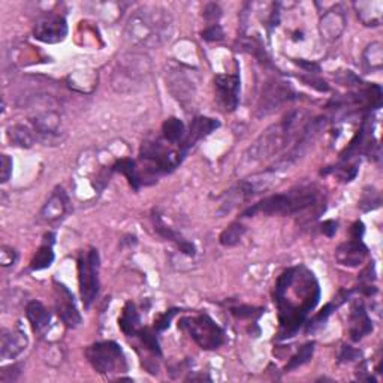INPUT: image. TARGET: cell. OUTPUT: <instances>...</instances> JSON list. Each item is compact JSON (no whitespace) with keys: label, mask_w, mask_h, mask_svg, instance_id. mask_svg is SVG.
<instances>
[{"label":"cell","mask_w":383,"mask_h":383,"mask_svg":"<svg viewBox=\"0 0 383 383\" xmlns=\"http://www.w3.org/2000/svg\"><path fill=\"white\" fill-rule=\"evenodd\" d=\"M222 17V9L216 4H208L204 8V18L207 21H217Z\"/></svg>","instance_id":"f35d334b"},{"label":"cell","mask_w":383,"mask_h":383,"mask_svg":"<svg viewBox=\"0 0 383 383\" xmlns=\"http://www.w3.org/2000/svg\"><path fill=\"white\" fill-rule=\"evenodd\" d=\"M166 87L177 101L184 105L195 96L193 81L183 68H176L166 72Z\"/></svg>","instance_id":"2e32d148"},{"label":"cell","mask_w":383,"mask_h":383,"mask_svg":"<svg viewBox=\"0 0 383 383\" xmlns=\"http://www.w3.org/2000/svg\"><path fill=\"white\" fill-rule=\"evenodd\" d=\"M295 97V92L285 81L279 80H271L266 81L265 86L262 89V95L259 97L258 108H257V116L258 117H265L273 114L274 111H277L281 105H285L286 102L292 101Z\"/></svg>","instance_id":"9c48e42d"},{"label":"cell","mask_w":383,"mask_h":383,"mask_svg":"<svg viewBox=\"0 0 383 383\" xmlns=\"http://www.w3.org/2000/svg\"><path fill=\"white\" fill-rule=\"evenodd\" d=\"M201 36L207 42H217V41H222L225 38V33L219 24H212V26L207 27V29L201 33Z\"/></svg>","instance_id":"836d02e7"},{"label":"cell","mask_w":383,"mask_h":383,"mask_svg":"<svg viewBox=\"0 0 383 383\" xmlns=\"http://www.w3.org/2000/svg\"><path fill=\"white\" fill-rule=\"evenodd\" d=\"M162 135L163 139L168 141L169 144L180 146L181 141L186 136V129H184V123L177 117H169L162 124Z\"/></svg>","instance_id":"484cf974"},{"label":"cell","mask_w":383,"mask_h":383,"mask_svg":"<svg viewBox=\"0 0 383 383\" xmlns=\"http://www.w3.org/2000/svg\"><path fill=\"white\" fill-rule=\"evenodd\" d=\"M241 80L238 74H220L215 78L216 99L225 112H234L239 104Z\"/></svg>","instance_id":"7c38bea8"},{"label":"cell","mask_w":383,"mask_h":383,"mask_svg":"<svg viewBox=\"0 0 383 383\" xmlns=\"http://www.w3.org/2000/svg\"><path fill=\"white\" fill-rule=\"evenodd\" d=\"M33 36L44 44H59L68 36V23L65 17L50 14L36 23Z\"/></svg>","instance_id":"4fadbf2b"},{"label":"cell","mask_w":383,"mask_h":383,"mask_svg":"<svg viewBox=\"0 0 383 383\" xmlns=\"http://www.w3.org/2000/svg\"><path fill=\"white\" fill-rule=\"evenodd\" d=\"M111 171L122 173L127 178V181H129V184H131V186L135 190H139V188L143 186V184H141L139 173H138V165H136L135 161H132L129 158L119 159L114 165L111 166Z\"/></svg>","instance_id":"d4e9b609"},{"label":"cell","mask_w":383,"mask_h":383,"mask_svg":"<svg viewBox=\"0 0 383 383\" xmlns=\"http://www.w3.org/2000/svg\"><path fill=\"white\" fill-rule=\"evenodd\" d=\"M318 200L319 192L315 188L293 189L285 193H277L264 198L262 201L244 210L243 217L257 216L259 212L268 216H291L315 207Z\"/></svg>","instance_id":"277c9868"},{"label":"cell","mask_w":383,"mask_h":383,"mask_svg":"<svg viewBox=\"0 0 383 383\" xmlns=\"http://www.w3.org/2000/svg\"><path fill=\"white\" fill-rule=\"evenodd\" d=\"M53 285H54V306L59 318L68 328H77V326L81 325L82 318L77 308L72 292L58 280H54Z\"/></svg>","instance_id":"8fae6325"},{"label":"cell","mask_w":383,"mask_h":383,"mask_svg":"<svg viewBox=\"0 0 383 383\" xmlns=\"http://www.w3.org/2000/svg\"><path fill=\"white\" fill-rule=\"evenodd\" d=\"M362 234H364V225L361 222H357L352 226V237L353 239H361Z\"/></svg>","instance_id":"b9f144b4"},{"label":"cell","mask_w":383,"mask_h":383,"mask_svg":"<svg viewBox=\"0 0 383 383\" xmlns=\"http://www.w3.org/2000/svg\"><path fill=\"white\" fill-rule=\"evenodd\" d=\"M86 357L99 374L124 373L127 370L126 357L116 342H101L87 347Z\"/></svg>","instance_id":"52a82bcc"},{"label":"cell","mask_w":383,"mask_h":383,"mask_svg":"<svg viewBox=\"0 0 383 383\" xmlns=\"http://www.w3.org/2000/svg\"><path fill=\"white\" fill-rule=\"evenodd\" d=\"M21 374V367L20 365H11L5 367L2 372H0V382L2 383H9L16 382Z\"/></svg>","instance_id":"e575fe53"},{"label":"cell","mask_w":383,"mask_h":383,"mask_svg":"<svg viewBox=\"0 0 383 383\" xmlns=\"http://www.w3.org/2000/svg\"><path fill=\"white\" fill-rule=\"evenodd\" d=\"M17 252L14 250L12 247H8V246H4L2 249H0V264H2V266H11L17 262Z\"/></svg>","instance_id":"8d00e7d4"},{"label":"cell","mask_w":383,"mask_h":383,"mask_svg":"<svg viewBox=\"0 0 383 383\" xmlns=\"http://www.w3.org/2000/svg\"><path fill=\"white\" fill-rule=\"evenodd\" d=\"M69 211V198L63 188H55L45 205L42 207L39 217L45 223H58L66 217Z\"/></svg>","instance_id":"e0dca14e"},{"label":"cell","mask_w":383,"mask_h":383,"mask_svg":"<svg viewBox=\"0 0 383 383\" xmlns=\"http://www.w3.org/2000/svg\"><path fill=\"white\" fill-rule=\"evenodd\" d=\"M173 35V17L161 6L136 9L124 27V39L136 48H158Z\"/></svg>","instance_id":"7a4b0ae2"},{"label":"cell","mask_w":383,"mask_h":383,"mask_svg":"<svg viewBox=\"0 0 383 383\" xmlns=\"http://www.w3.org/2000/svg\"><path fill=\"white\" fill-rule=\"evenodd\" d=\"M380 193L374 188H367L360 200V208L362 211H372L380 207Z\"/></svg>","instance_id":"4dcf8cb0"},{"label":"cell","mask_w":383,"mask_h":383,"mask_svg":"<svg viewBox=\"0 0 383 383\" xmlns=\"http://www.w3.org/2000/svg\"><path fill=\"white\" fill-rule=\"evenodd\" d=\"M362 60H364V65L368 70H373V72H377V70H380L383 68V45H382V42H372V44L364 50Z\"/></svg>","instance_id":"4316f807"},{"label":"cell","mask_w":383,"mask_h":383,"mask_svg":"<svg viewBox=\"0 0 383 383\" xmlns=\"http://www.w3.org/2000/svg\"><path fill=\"white\" fill-rule=\"evenodd\" d=\"M0 166H2L0 168V181L6 183L12 176V159L8 154L0 156Z\"/></svg>","instance_id":"d590c367"},{"label":"cell","mask_w":383,"mask_h":383,"mask_svg":"<svg viewBox=\"0 0 383 383\" xmlns=\"http://www.w3.org/2000/svg\"><path fill=\"white\" fill-rule=\"evenodd\" d=\"M119 326L120 330L123 331L124 335L127 337H134L138 335L139 330H141V318L136 311V307L134 303H126L123 313L119 319Z\"/></svg>","instance_id":"603a6c76"},{"label":"cell","mask_w":383,"mask_h":383,"mask_svg":"<svg viewBox=\"0 0 383 383\" xmlns=\"http://www.w3.org/2000/svg\"><path fill=\"white\" fill-rule=\"evenodd\" d=\"M368 257V249L361 239H350L340 244L335 250V259L340 265L349 268L360 266Z\"/></svg>","instance_id":"ffe728a7"},{"label":"cell","mask_w":383,"mask_h":383,"mask_svg":"<svg viewBox=\"0 0 383 383\" xmlns=\"http://www.w3.org/2000/svg\"><path fill=\"white\" fill-rule=\"evenodd\" d=\"M219 126H220V123L216 122V120H212V119L196 117L190 124L189 132H186V136H184V139L180 143V146H178L180 150L184 154H188V151L196 143H200L201 139L208 136L211 132H215Z\"/></svg>","instance_id":"d6986e66"},{"label":"cell","mask_w":383,"mask_h":383,"mask_svg":"<svg viewBox=\"0 0 383 383\" xmlns=\"http://www.w3.org/2000/svg\"><path fill=\"white\" fill-rule=\"evenodd\" d=\"M99 252L89 249L78 257V283L82 304L89 308L99 293Z\"/></svg>","instance_id":"ba28073f"},{"label":"cell","mask_w":383,"mask_h":383,"mask_svg":"<svg viewBox=\"0 0 383 383\" xmlns=\"http://www.w3.org/2000/svg\"><path fill=\"white\" fill-rule=\"evenodd\" d=\"M347 24L345 9L342 6H334L325 12L319 21V33L326 42H335L343 35Z\"/></svg>","instance_id":"9a60e30c"},{"label":"cell","mask_w":383,"mask_h":383,"mask_svg":"<svg viewBox=\"0 0 383 383\" xmlns=\"http://www.w3.org/2000/svg\"><path fill=\"white\" fill-rule=\"evenodd\" d=\"M246 226L239 222L231 223L228 228H226L222 235H220V244L225 247H232L237 246L241 239H243L246 234Z\"/></svg>","instance_id":"f1b7e54d"},{"label":"cell","mask_w":383,"mask_h":383,"mask_svg":"<svg viewBox=\"0 0 383 383\" xmlns=\"http://www.w3.org/2000/svg\"><path fill=\"white\" fill-rule=\"evenodd\" d=\"M26 316L29 319L35 333L45 331L51 322V313L41 301H31L27 304Z\"/></svg>","instance_id":"7402d4cb"},{"label":"cell","mask_w":383,"mask_h":383,"mask_svg":"<svg viewBox=\"0 0 383 383\" xmlns=\"http://www.w3.org/2000/svg\"><path fill=\"white\" fill-rule=\"evenodd\" d=\"M313 353H315V342H310V343L304 345L300 349V352L293 355V357L289 360V362L285 367V370L292 372V370H296L298 367L307 364L311 358H313Z\"/></svg>","instance_id":"f546056e"},{"label":"cell","mask_w":383,"mask_h":383,"mask_svg":"<svg viewBox=\"0 0 383 383\" xmlns=\"http://www.w3.org/2000/svg\"><path fill=\"white\" fill-rule=\"evenodd\" d=\"M303 112L292 111L280 123L268 127L265 132L249 147L244 153V158L241 161V166H252L265 159L273 158L285 149L295 134L296 124L301 122Z\"/></svg>","instance_id":"3957f363"},{"label":"cell","mask_w":383,"mask_h":383,"mask_svg":"<svg viewBox=\"0 0 383 383\" xmlns=\"http://www.w3.org/2000/svg\"><path fill=\"white\" fill-rule=\"evenodd\" d=\"M349 322V335L352 342H360V340H362L365 335L373 331V322L367 313L364 303L360 300L352 303Z\"/></svg>","instance_id":"ac0fdd59"},{"label":"cell","mask_w":383,"mask_h":383,"mask_svg":"<svg viewBox=\"0 0 383 383\" xmlns=\"http://www.w3.org/2000/svg\"><path fill=\"white\" fill-rule=\"evenodd\" d=\"M33 131L36 136L44 143L48 144H58L62 143V122L60 114L54 108H48L44 111H39L36 116L32 117Z\"/></svg>","instance_id":"30bf717a"},{"label":"cell","mask_w":383,"mask_h":383,"mask_svg":"<svg viewBox=\"0 0 383 383\" xmlns=\"http://www.w3.org/2000/svg\"><path fill=\"white\" fill-rule=\"evenodd\" d=\"M361 357V352L353 349L350 346H343L342 347V352H340L338 355V361L340 362H352L355 360H358Z\"/></svg>","instance_id":"74e56055"},{"label":"cell","mask_w":383,"mask_h":383,"mask_svg":"<svg viewBox=\"0 0 383 383\" xmlns=\"http://www.w3.org/2000/svg\"><path fill=\"white\" fill-rule=\"evenodd\" d=\"M178 328L204 350H216L225 343V333L208 315L186 316L180 319Z\"/></svg>","instance_id":"8992f818"},{"label":"cell","mask_w":383,"mask_h":383,"mask_svg":"<svg viewBox=\"0 0 383 383\" xmlns=\"http://www.w3.org/2000/svg\"><path fill=\"white\" fill-rule=\"evenodd\" d=\"M53 243L54 241H45L44 244L39 247V250L36 252L35 258L31 262V269L32 271H41V269L50 268L53 261H54V252H53Z\"/></svg>","instance_id":"83f0119b"},{"label":"cell","mask_w":383,"mask_h":383,"mask_svg":"<svg viewBox=\"0 0 383 383\" xmlns=\"http://www.w3.org/2000/svg\"><path fill=\"white\" fill-rule=\"evenodd\" d=\"M150 72L151 62L144 53H124L119 58L111 77L112 89L117 93L135 92L138 87L143 86V82H146Z\"/></svg>","instance_id":"5b68a950"},{"label":"cell","mask_w":383,"mask_h":383,"mask_svg":"<svg viewBox=\"0 0 383 383\" xmlns=\"http://www.w3.org/2000/svg\"><path fill=\"white\" fill-rule=\"evenodd\" d=\"M337 222L335 220H325L322 223V234L326 235V237H334L335 232H337Z\"/></svg>","instance_id":"60d3db41"},{"label":"cell","mask_w":383,"mask_h":383,"mask_svg":"<svg viewBox=\"0 0 383 383\" xmlns=\"http://www.w3.org/2000/svg\"><path fill=\"white\" fill-rule=\"evenodd\" d=\"M8 138L14 146L21 149H31L36 143V134L24 124H14L8 129Z\"/></svg>","instance_id":"cb8c5ba5"},{"label":"cell","mask_w":383,"mask_h":383,"mask_svg":"<svg viewBox=\"0 0 383 383\" xmlns=\"http://www.w3.org/2000/svg\"><path fill=\"white\" fill-rule=\"evenodd\" d=\"M254 193H258L257 189H254L252 180H243L225 195L223 203L220 204L219 208V215H226V212H231L235 207L241 205V203L247 201L250 196Z\"/></svg>","instance_id":"44dd1931"},{"label":"cell","mask_w":383,"mask_h":383,"mask_svg":"<svg viewBox=\"0 0 383 383\" xmlns=\"http://www.w3.org/2000/svg\"><path fill=\"white\" fill-rule=\"evenodd\" d=\"M156 334H158V331H156L154 328H141L138 335L141 338V342L144 343V346L153 352V353H158L161 355V346H159V342H158V337H156Z\"/></svg>","instance_id":"1f68e13d"},{"label":"cell","mask_w":383,"mask_h":383,"mask_svg":"<svg viewBox=\"0 0 383 383\" xmlns=\"http://www.w3.org/2000/svg\"><path fill=\"white\" fill-rule=\"evenodd\" d=\"M232 315H235V316L239 318V319L252 318V316L254 315V308H253V307H246V306L235 307V308H232Z\"/></svg>","instance_id":"ab89813d"},{"label":"cell","mask_w":383,"mask_h":383,"mask_svg":"<svg viewBox=\"0 0 383 383\" xmlns=\"http://www.w3.org/2000/svg\"><path fill=\"white\" fill-rule=\"evenodd\" d=\"M320 300L319 281L304 265L288 268L279 277L274 301L279 310V340L293 337Z\"/></svg>","instance_id":"6da1fadb"},{"label":"cell","mask_w":383,"mask_h":383,"mask_svg":"<svg viewBox=\"0 0 383 383\" xmlns=\"http://www.w3.org/2000/svg\"><path fill=\"white\" fill-rule=\"evenodd\" d=\"M27 345H29V338L20 326L12 330L4 328L0 331V358L4 361L16 360L26 350Z\"/></svg>","instance_id":"5bb4252c"},{"label":"cell","mask_w":383,"mask_h":383,"mask_svg":"<svg viewBox=\"0 0 383 383\" xmlns=\"http://www.w3.org/2000/svg\"><path fill=\"white\" fill-rule=\"evenodd\" d=\"M177 311H178V310H176V308L165 311L163 315H161L158 319L154 320V330L158 331V333H162V331H165L166 328H169V325H171V320H173V318L177 315Z\"/></svg>","instance_id":"d6a6232c"}]
</instances>
